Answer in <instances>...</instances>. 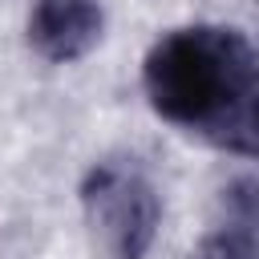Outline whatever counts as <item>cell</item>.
<instances>
[{"label": "cell", "instance_id": "cell-2", "mask_svg": "<svg viewBox=\"0 0 259 259\" xmlns=\"http://www.w3.org/2000/svg\"><path fill=\"white\" fill-rule=\"evenodd\" d=\"M81 210L109 259H146L158 223H162V198L150 182V174L134 158H101L89 166L81 182Z\"/></svg>", "mask_w": 259, "mask_h": 259}, {"label": "cell", "instance_id": "cell-1", "mask_svg": "<svg viewBox=\"0 0 259 259\" xmlns=\"http://www.w3.org/2000/svg\"><path fill=\"white\" fill-rule=\"evenodd\" d=\"M142 85L158 117L223 146L259 93V57L239 28L190 24L174 28L146 53Z\"/></svg>", "mask_w": 259, "mask_h": 259}, {"label": "cell", "instance_id": "cell-3", "mask_svg": "<svg viewBox=\"0 0 259 259\" xmlns=\"http://www.w3.org/2000/svg\"><path fill=\"white\" fill-rule=\"evenodd\" d=\"M105 32V12L97 0H36L28 16V45L49 65L81 61L97 49Z\"/></svg>", "mask_w": 259, "mask_h": 259}, {"label": "cell", "instance_id": "cell-4", "mask_svg": "<svg viewBox=\"0 0 259 259\" xmlns=\"http://www.w3.org/2000/svg\"><path fill=\"white\" fill-rule=\"evenodd\" d=\"M190 259H259V178L243 174L223 186L219 219Z\"/></svg>", "mask_w": 259, "mask_h": 259}]
</instances>
